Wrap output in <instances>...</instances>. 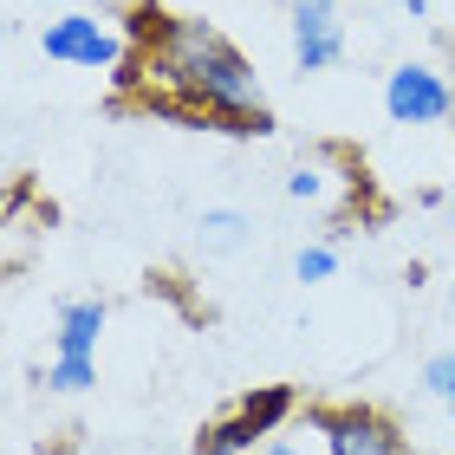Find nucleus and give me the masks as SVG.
<instances>
[{"mask_svg":"<svg viewBox=\"0 0 455 455\" xmlns=\"http://www.w3.org/2000/svg\"><path fill=\"white\" fill-rule=\"evenodd\" d=\"M137 59L131 78L143 98L189 117H215L221 131H274L267 85L235 39L196 13H137L131 20Z\"/></svg>","mask_w":455,"mask_h":455,"instance_id":"obj_1","label":"nucleus"},{"mask_svg":"<svg viewBox=\"0 0 455 455\" xmlns=\"http://www.w3.org/2000/svg\"><path fill=\"white\" fill-rule=\"evenodd\" d=\"M39 52H46L52 66H72V72H131L137 39H131V27L117 33L105 13L72 7V13H52L46 27H39Z\"/></svg>","mask_w":455,"mask_h":455,"instance_id":"obj_2","label":"nucleus"},{"mask_svg":"<svg viewBox=\"0 0 455 455\" xmlns=\"http://www.w3.org/2000/svg\"><path fill=\"white\" fill-rule=\"evenodd\" d=\"M293 417V390L286 384H260L228 410V417L202 423L196 455H254V443H274V429Z\"/></svg>","mask_w":455,"mask_h":455,"instance_id":"obj_3","label":"nucleus"},{"mask_svg":"<svg viewBox=\"0 0 455 455\" xmlns=\"http://www.w3.org/2000/svg\"><path fill=\"white\" fill-rule=\"evenodd\" d=\"M384 117L403 124V131H429V124H449L455 117V85L423 66V59H403V66L384 72Z\"/></svg>","mask_w":455,"mask_h":455,"instance_id":"obj_4","label":"nucleus"},{"mask_svg":"<svg viewBox=\"0 0 455 455\" xmlns=\"http://www.w3.org/2000/svg\"><path fill=\"white\" fill-rule=\"evenodd\" d=\"M313 429L325 436V455H410V436L390 417L364 403H345V410H319Z\"/></svg>","mask_w":455,"mask_h":455,"instance_id":"obj_5","label":"nucleus"},{"mask_svg":"<svg viewBox=\"0 0 455 455\" xmlns=\"http://www.w3.org/2000/svg\"><path fill=\"white\" fill-rule=\"evenodd\" d=\"M345 52H351V39H345L339 0H293V66L313 78V72L345 66Z\"/></svg>","mask_w":455,"mask_h":455,"instance_id":"obj_6","label":"nucleus"},{"mask_svg":"<svg viewBox=\"0 0 455 455\" xmlns=\"http://www.w3.org/2000/svg\"><path fill=\"white\" fill-rule=\"evenodd\" d=\"M105 299H66L59 306V325H52V358H98V345H105Z\"/></svg>","mask_w":455,"mask_h":455,"instance_id":"obj_7","label":"nucleus"},{"mask_svg":"<svg viewBox=\"0 0 455 455\" xmlns=\"http://www.w3.org/2000/svg\"><path fill=\"white\" fill-rule=\"evenodd\" d=\"M247 241H254V221L241 209H202L196 215V247L202 254H241Z\"/></svg>","mask_w":455,"mask_h":455,"instance_id":"obj_8","label":"nucleus"},{"mask_svg":"<svg viewBox=\"0 0 455 455\" xmlns=\"http://www.w3.org/2000/svg\"><path fill=\"white\" fill-rule=\"evenodd\" d=\"M417 384H423V397H429V403H436L443 417L455 423V345H449V351H429Z\"/></svg>","mask_w":455,"mask_h":455,"instance_id":"obj_9","label":"nucleus"},{"mask_svg":"<svg viewBox=\"0 0 455 455\" xmlns=\"http://www.w3.org/2000/svg\"><path fill=\"white\" fill-rule=\"evenodd\" d=\"M293 280H306V286L339 280V247H332V241H306L299 254H293Z\"/></svg>","mask_w":455,"mask_h":455,"instance_id":"obj_10","label":"nucleus"},{"mask_svg":"<svg viewBox=\"0 0 455 455\" xmlns=\"http://www.w3.org/2000/svg\"><path fill=\"white\" fill-rule=\"evenodd\" d=\"M92 384H98V358H52L46 364V390H59V397H78Z\"/></svg>","mask_w":455,"mask_h":455,"instance_id":"obj_11","label":"nucleus"},{"mask_svg":"<svg viewBox=\"0 0 455 455\" xmlns=\"http://www.w3.org/2000/svg\"><path fill=\"white\" fill-rule=\"evenodd\" d=\"M286 196L293 202H325V170L319 163H299V170L286 176Z\"/></svg>","mask_w":455,"mask_h":455,"instance_id":"obj_12","label":"nucleus"},{"mask_svg":"<svg viewBox=\"0 0 455 455\" xmlns=\"http://www.w3.org/2000/svg\"><path fill=\"white\" fill-rule=\"evenodd\" d=\"M260 455H299V443H286V436H274V443H267Z\"/></svg>","mask_w":455,"mask_h":455,"instance_id":"obj_13","label":"nucleus"},{"mask_svg":"<svg viewBox=\"0 0 455 455\" xmlns=\"http://www.w3.org/2000/svg\"><path fill=\"white\" fill-rule=\"evenodd\" d=\"M397 7H410V20H429V0H397Z\"/></svg>","mask_w":455,"mask_h":455,"instance_id":"obj_14","label":"nucleus"},{"mask_svg":"<svg viewBox=\"0 0 455 455\" xmlns=\"http://www.w3.org/2000/svg\"><path fill=\"white\" fill-rule=\"evenodd\" d=\"M449 306H455V286H449Z\"/></svg>","mask_w":455,"mask_h":455,"instance_id":"obj_15","label":"nucleus"},{"mask_svg":"<svg viewBox=\"0 0 455 455\" xmlns=\"http://www.w3.org/2000/svg\"><path fill=\"white\" fill-rule=\"evenodd\" d=\"M449 124H455V117H449Z\"/></svg>","mask_w":455,"mask_h":455,"instance_id":"obj_16","label":"nucleus"}]
</instances>
